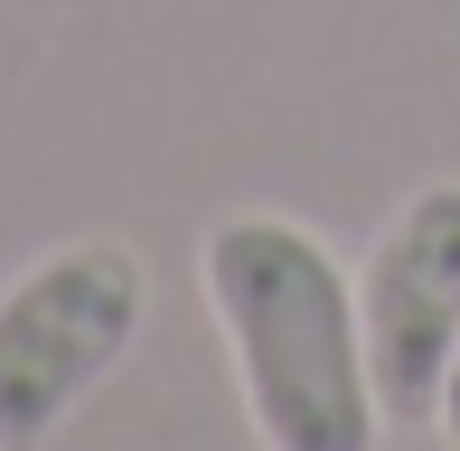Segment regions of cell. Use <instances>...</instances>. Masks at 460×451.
I'll return each mask as SVG.
<instances>
[{
	"label": "cell",
	"mask_w": 460,
	"mask_h": 451,
	"mask_svg": "<svg viewBox=\"0 0 460 451\" xmlns=\"http://www.w3.org/2000/svg\"><path fill=\"white\" fill-rule=\"evenodd\" d=\"M367 367L385 423H432L460 358V179H432L376 226L367 273H358Z\"/></svg>",
	"instance_id": "3"
},
{
	"label": "cell",
	"mask_w": 460,
	"mask_h": 451,
	"mask_svg": "<svg viewBox=\"0 0 460 451\" xmlns=\"http://www.w3.org/2000/svg\"><path fill=\"white\" fill-rule=\"evenodd\" d=\"M198 292L263 451H376L385 395L367 367L358 273L329 254V235L273 208H235L198 244Z\"/></svg>",
	"instance_id": "1"
},
{
	"label": "cell",
	"mask_w": 460,
	"mask_h": 451,
	"mask_svg": "<svg viewBox=\"0 0 460 451\" xmlns=\"http://www.w3.org/2000/svg\"><path fill=\"white\" fill-rule=\"evenodd\" d=\"M151 273L132 244L75 235L0 292V451H48L66 414L132 358Z\"/></svg>",
	"instance_id": "2"
},
{
	"label": "cell",
	"mask_w": 460,
	"mask_h": 451,
	"mask_svg": "<svg viewBox=\"0 0 460 451\" xmlns=\"http://www.w3.org/2000/svg\"><path fill=\"white\" fill-rule=\"evenodd\" d=\"M432 433L460 451V358H451V385H442V414H432Z\"/></svg>",
	"instance_id": "4"
}]
</instances>
